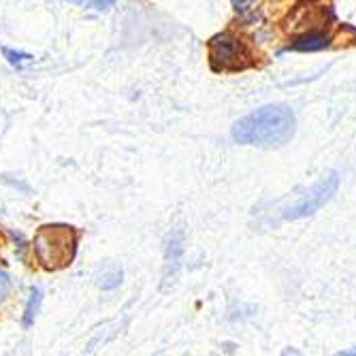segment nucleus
<instances>
[{
  "instance_id": "nucleus-2",
  "label": "nucleus",
  "mask_w": 356,
  "mask_h": 356,
  "mask_svg": "<svg viewBox=\"0 0 356 356\" xmlns=\"http://www.w3.org/2000/svg\"><path fill=\"white\" fill-rule=\"evenodd\" d=\"M35 254L49 271L69 267L75 256V233L69 226H43L35 237Z\"/></svg>"
},
{
  "instance_id": "nucleus-3",
  "label": "nucleus",
  "mask_w": 356,
  "mask_h": 356,
  "mask_svg": "<svg viewBox=\"0 0 356 356\" xmlns=\"http://www.w3.org/2000/svg\"><path fill=\"white\" fill-rule=\"evenodd\" d=\"M339 188V173H331L329 177H322L312 188H307L297 203L284 209V220H301L307 216H314L320 207H325Z\"/></svg>"
},
{
  "instance_id": "nucleus-1",
  "label": "nucleus",
  "mask_w": 356,
  "mask_h": 356,
  "mask_svg": "<svg viewBox=\"0 0 356 356\" xmlns=\"http://www.w3.org/2000/svg\"><path fill=\"white\" fill-rule=\"evenodd\" d=\"M297 118L286 105H267L256 109L233 126V139L241 145L275 149L286 145L295 135Z\"/></svg>"
},
{
  "instance_id": "nucleus-5",
  "label": "nucleus",
  "mask_w": 356,
  "mask_h": 356,
  "mask_svg": "<svg viewBox=\"0 0 356 356\" xmlns=\"http://www.w3.org/2000/svg\"><path fill=\"white\" fill-rule=\"evenodd\" d=\"M331 47V37L325 32H307L288 45V51H320Z\"/></svg>"
},
{
  "instance_id": "nucleus-11",
  "label": "nucleus",
  "mask_w": 356,
  "mask_h": 356,
  "mask_svg": "<svg viewBox=\"0 0 356 356\" xmlns=\"http://www.w3.org/2000/svg\"><path fill=\"white\" fill-rule=\"evenodd\" d=\"M252 3H254V0H233V7H235L237 11H243V9H248Z\"/></svg>"
},
{
  "instance_id": "nucleus-9",
  "label": "nucleus",
  "mask_w": 356,
  "mask_h": 356,
  "mask_svg": "<svg viewBox=\"0 0 356 356\" xmlns=\"http://www.w3.org/2000/svg\"><path fill=\"white\" fill-rule=\"evenodd\" d=\"M122 282V271H118V269H113V273H105V275H101V286L103 288H115L118 284Z\"/></svg>"
},
{
  "instance_id": "nucleus-10",
  "label": "nucleus",
  "mask_w": 356,
  "mask_h": 356,
  "mask_svg": "<svg viewBox=\"0 0 356 356\" xmlns=\"http://www.w3.org/2000/svg\"><path fill=\"white\" fill-rule=\"evenodd\" d=\"M11 290V282H9V275L0 269V301H5V297L9 295Z\"/></svg>"
},
{
  "instance_id": "nucleus-6",
  "label": "nucleus",
  "mask_w": 356,
  "mask_h": 356,
  "mask_svg": "<svg viewBox=\"0 0 356 356\" xmlns=\"http://www.w3.org/2000/svg\"><path fill=\"white\" fill-rule=\"evenodd\" d=\"M41 303H43V290L41 288H32L28 305H26V312H24V327L35 325V320H37V316L41 312Z\"/></svg>"
},
{
  "instance_id": "nucleus-7",
  "label": "nucleus",
  "mask_w": 356,
  "mask_h": 356,
  "mask_svg": "<svg viewBox=\"0 0 356 356\" xmlns=\"http://www.w3.org/2000/svg\"><path fill=\"white\" fill-rule=\"evenodd\" d=\"M67 3L71 5H79V7H86V9H92V11H109L113 5H115V0H67Z\"/></svg>"
},
{
  "instance_id": "nucleus-8",
  "label": "nucleus",
  "mask_w": 356,
  "mask_h": 356,
  "mask_svg": "<svg viewBox=\"0 0 356 356\" xmlns=\"http://www.w3.org/2000/svg\"><path fill=\"white\" fill-rule=\"evenodd\" d=\"M5 56H7V60L13 64L15 69H24L26 64L35 62V58H32L30 54H22V51H13V49H5Z\"/></svg>"
},
{
  "instance_id": "nucleus-4",
  "label": "nucleus",
  "mask_w": 356,
  "mask_h": 356,
  "mask_svg": "<svg viewBox=\"0 0 356 356\" xmlns=\"http://www.w3.org/2000/svg\"><path fill=\"white\" fill-rule=\"evenodd\" d=\"M209 56L216 71H239L248 67V51L239 37L231 32L216 35L209 43Z\"/></svg>"
}]
</instances>
